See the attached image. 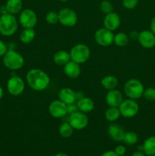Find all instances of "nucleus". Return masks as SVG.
Returning <instances> with one entry per match:
<instances>
[{"instance_id":"obj_1","label":"nucleus","mask_w":155,"mask_h":156,"mask_svg":"<svg viewBox=\"0 0 155 156\" xmlns=\"http://www.w3.org/2000/svg\"><path fill=\"white\" fill-rule=\"evenodd\" d=\"M26 81L29 86L36 91H44L50 82V76L40 69H32L26 75Z\"/></svg>"},{"instance_id":"obj_2","label":"nucleus","mask_w":155,"mask_h":156,"mask_svg":"<svg viewBox=\"0 0 155 156\" xmlns=\"http://www.w3.org/2000/svg\"><path fill=\"white\" fill-rule=\"evenodd\" d=\"M18 27V21L15 15L7 13L0 17V34L10 37L15 34Z\"/></svg>"},{"instance_id":"obj_3","label":"nucleus","mask_w":155,"mask_h":156,"mask_svg":"<svg viewBox=\"0 0 155 156\" xmlns=\"http://www.w3.org/2000/svg\"><path fill=\"white\" fill-rule=\"evenodd\" d=\"M2 58V62L5 66L12 71L18 70L24 66V57L21 53L15 51V50H8Z\"/></svg>"},{"instance_id":"obj_4","label":"nucleus","mask_w":155,"mask_h":156,"mask_svg":"<svg viewBox=\"0 0 155 156\" xmlns=\"http://www.w3.org/2000/svg\"><path fill=\"white\" fill-rule=\"evenodd\" d=\"M71 60L82 64L86 62L91 56V50L84 44H78L71 49L69 52Z\"/></svg>"},{"instance_id":"obj_5","label":"nucleus","mask_w":155,"mask_h":156,"mask_svg":"<svg viewBox=\"0 0 155 156\" xmlns=\"http://www.w3.org/2000/svg\"><path fill=\"white\" fill-rule=\"evenodd\" d=\"M144 88L143 84L136 79H129L124 85V92L128 98L138 99L143 96Z\"/></svg>"},{"instance_id":"obj_6","label":"nucleus","mask_w":155,"mask_h":156,"mask_svg":"<svg viewBox=\"0 0 155 156\" xmlns=\"http://www.w3.org/2000/svg\"><path fill=\"white\" fill-rule=\"evenodd\" d=\"M119 109L121 116L126 118H131L138 114L139 111V105L134 99L128 98L122 101L121 105L119 106Z\"/></svg>"},{"instance_id":"obj_7","label":"nucleus","mask_w":155,"mask_h":156,"mask_svg":"<svg viewBox=\"0 0 155 156\" xmlns=\"http://www.w3.org/2000/svg\"><path fill=\"white\" fill-rule=\"evenodd\" d=\"M59 22L65 27H73L78 22V15L73 9L64 8L58 13Z\"/></svg>"},{"instance_id":"obj_8","label":"nucleus","mask_w":155,"mask_h":156,"mask_svg":"<svg viewBox=\"0 0 155 156\" xmlns=\"http://www.w3.org/2000/svg\"><path fill=\"white\" fill-rule=\"evenodd\" d=\"M25 84L20 76H14L9 79L7 82V90L12 96H19L24 92Z\"/></svg>"},{"instance_id":"obj_9","label":"nucleus","mask_w":155,"mask_h":156,"mask_svg":"<svg viewBox=\"0 0 155 156\" xmlns=\"http://www.w3.org/2000/svg\"><path fill=\"white\" fill-rule=\"evenodd\" d=\"M19 23L24 28H33L37 23L36 14L32 9H24L20 14Z\"/></svg>"},{"instance_id":"obj_10","label":"nucleus","mask_w":155,"mask_h":156,"mask_svg":"<svg viewBox=\"0 0 155 156\" xmlns=\"http://www.w3.org/2000/svg\"><path fill=\"white\" fill-rule=\"evenodd\" d=\"M96 43L101 47H108L113 44L114 34L112 31L103 27L99 28L94 34Z\"/></svg>"},{"instance_id":"obj_11","label":"nucleus","mask_w":155,"mask_h":156,"mask_svg":"<svg viewBox=\"0 0 155 156\" xmlns=\"http://www.w3.org/2000/svg\"><path fill=\"white\" fill-rule=\"evenodd\" d=\"M88 117L84 113L77 111L72 114H70L68 122L71 124L73 129L76 130H81L88 125Z\"/></svg>"},{"instance_id":"obj_12","label":"nucleus","mask_w":155,"mask_h":156,"mask_svg":"<svg viewBox=\"0 0 155 156\" xmlns=\"http://www.w3.org/2000/svg\"><path fill=\"white\" fill-rule=\"evenodd\" d=\"M49 112L55 118H62L67 114V105L60 100H55L49 105Z\"/></svg>"},{"instance_id":"obj_13","label":"nucleus","mask_w":155,"mask_h":156,"mask_svg":"<svg viewBox=\"0 0 155 156\" xmlns=\"http://www.w3.org/2000/svg\"><path fill=\"white\" fill-rule=\"evenodd\" d=\"M138 41L144 48H153L155 46V34L151 30H142L138 34Z\"/></svg>"},{"instance_id":"obj_14","label":"nucleus","mask_w":155,"mask_h":156,"mask_svg":"<svg viewBox=\"0 0 155 156\" xmlns=\"http://www.w3.org/2000/svg\"><path fill=\"white\" fill-rule=\"evenodd\" d=\"M103 24H104L105 28L108 29L111 31L115 30L119 28V27L121 24L120 16L114 12L106 14L104 20H103Z\"/></svg>"},{"instance_id":"obj_15","label":"nucleus","mask_w":155,"mask_h":156,"mask_svg":"<svg viewBox=\"0 0 155 156\" xmlns=\"http://www.w3.org/2000/svg\"><path fill=\"white\" fill-rule=\"evenodd\" d=\"M123 101L122 94L119 90H109L106 95V103L109 107H116L119 108Z\"/></svg>"},{"instance_id":"obj_16","label":"nucleus","mask_w":155,"mask_h":156,"mask_svg":"<svg viewBox=\"0 0 155 156\" xmlns=\"http://www.w3.org/2000/svg\"><path fill=\"white\" fill-rule=\"evenodd\" d=\"M59 100L66 105L74 104L77 101V93L70 88H63L59 92Z\"/></svg>"},{"instance_id":"obj_17","label":"nucleus","mask_w":155,"mask_h":156,"mask_svg":"<svg viewBox=\"0 0 155 156\" xmlns=\"http://www.w3.org/2000/svg\"><path fill=\"white\" fill-rule=\"evenodd\" d=\"M63 71L65 76L70 79H76L80 76L81 69L80 64L70 60L64 66Z\"/></svg>"},{"instance_id":"obj_18","label":"nucleus","mask_w":155,"mask_h":156,"mask_svg":"<svg viewBox=\"0 0 155 156\" xmlns=\"http://www.w3.org/2000/svg\"><path fill=\"white\" fill-rule=\"evenodd\" d=\"M107 133L109 136L113 141L115 142L123 141V138H124L125 133H126L123 128L116 123H112L109 125L107 129Z\"/></svg>"},{"instance_id":"obj_19","label":"nucleus","mask_w":155,"mask_h":156,"mask_svg":"<svg viewBox=\"0 0 155 156\" xmlns=\"http://www.w3.org/2000/svg\"><path fill=\"white\" fill-rule=\"evenodd\" d=\"M77 106L79 111H81L85 114V113L91 112L94 110V102L90 98L83 97L78 100Z\"/></svg>"},{"instance_id":"obj_20","label":"nucleus","mask_w":155,"mask_h":156,"mask_svg":"<svg viewBox=\"0 0 155 156\" xmlns=\"http://www.w3.org/2000/svg\"><path fill=\"white\" fill-rule=\"evenodd\" d=\"M6 9L9 14L15 15L22 11L23 2L22 0H8L6 2Z\"/></svg>"},{"instance_id":"obj_21","label":"nucleus","mask_w":155,"mask_h":156,"mask_svg":"<svg viewBox=\"0 0 155 156\" xmlns=\"http://www.w3.org/2000/svg\"><path fill=\"white\" fill-rule=\"evenodd\" d=\"M144 153L147 156L155 155V136H150L144 140L142 145Z\"/></svg>"},{"instance_id":"obj_22","label":"nucleus","mask_w":155,"mask_h":156,"mask_svg":"<svg viewBox=\"0 0 155 156\" xmlns=\"http://www.w3.org/2000/svg\"><path fill=\"white\" fill-rule=\"evenodd\" d=\"M71 60L69 53L65 50L57 51L53 56V61L58 66H65L67 62Z\"/></svg>"},{"instance_id":"obj_23","label":"nucleus","mask_w":155,"mask_h":156,"mask_svg":"<svg viewBox=\"0 0 155 156\" xmlns=\"http://www.w3.org/2000/svg\"><path fill=\"white\" fill-rule=\"evenodd\" d=\"M101 85L105 89L112 90L115 89L118 85V79L115 76L109 75L103 77L101 80Z\"/></svg>"},{"instance_id":"obj_24","label":"nucleus","mask_w":155,"mask_h":156,"mask_svg":"<svg viewBox=\"0 0 155 156\" xmlns=\"http://www.w3.org/2000/svg\"><path fill=\"white\" fill-rule=\"evenodd\" d=\"M36 37L33 28H24L20 34V40L23 44H30Z\"/></svg>"},{"instance_id":"obj_25","label":"nucleus","mask_w":155,"mask_h":156,"mask_svg":"<svg viewBox=\"0 0 155 156\" xmlns=\"http://www.w3.org/2000/svg\"><path fill=\"white\" fill-rule=\"evenodd\" d=\"M121 116L119 108L116 107H109L105 112V118L107 121L113 123L116 121Z\"/></svg>"},{"instance_id":"obj_26","label":"nucleus","mask_w":155,"mask_h":156,"mask_svg":"<svg viewBox=\"0 0 155 156\" xmlns=\"http://www.w3.org/2000/svg\"><path fill=\"white\" fill-rule=\"evenodd\" d=\"M129 37L124 32H119L116 34L114 35L113 43L116 46L119 47H125L129 44Z\"/></svg>"},{"instance_id":"obj_27","label":"nucleus","mask_w":155,"mask_h":156,"mask_svg":"<svg viewBox=\"0 0 155 156\" xmlns=\"http://www.w3.org/2000/svg\"><path fill=\"white\" fill-rule=\"evenodd\" d=\"M74 132V129L68 122H64L60 125L59 128V133L63 138H68L71 136Z\"/></svg>"},{"instance_id":"obj_28","label":"nucleus","mask_w":155,"mask_h":156,"mask_svg":"<svg viewBox=\"0 0 155 156\" xmlns=\"http://www.w3.org/2000/svg\"><path fill=\"white\" fill-rule=\"evenodd\" d=\"M138 135L135 133L133 131H129V132H126L123 138V142L125 144L128 145V146H132L138 143Z\"/></svg>"},{"instance_id":"obj_29","label":"nucleus","mask_w":155,"mask_h":156,"mask_svg":"<svg viewBox=\"0 0 155 156\" xmlns=\"http://www.w3.org/2000/svg\"><path fill=\"white\" fill-rule=\"evenodd\" d=\"M46 21L49 24H56L59 22V15L54 11H50L46 15Z\"/></svg>"},{"instance_id":"obj_30","label":"nucleus","mask_w":155,"mask_h":156,"mask_svg":"<svg viewBox=\"0 0 155 156\" xmlns=\"http://www.w3.org/2000/svg\"><path fill=\"white\" fill-rule=\"evenodd\" d=\"M100 10L104 14H109L113 12V5L112 3L108 0H103L100 4Z\"/></svg>"},{"instance_id":"obj_31","label":"nucleus","mask_w":155,"mask_h":156,"mask_svg":"<svg viewBox=\"0 0 155 156\" xmlns=\"http://www.w3.org/2000/svg\"><path fill=\"white\" fill-rule=\"evenodd\" d=\"M143 97L147 101H155V88H147L144 89V93H143Z\"/></svg>"},{"instance_id":"obj_32","label":"nucleus","mask_w":155,"mask_h":156,"mask_svg":"<svg viewBox=\"0 0 155 156\" xmlns=\"http://www.w3.org/2000/svg\"><path fill=\"white\" fill-rule=\"evenodd\" d=\"M138 4V0H122V5L127 9H135Z\"/></svg>"},{"instance_id":"obj_33","label":"nucleus","mask_w":155,"mask_h":156,"mask_svg":"<svg viewBox=\"0 0 155 156\" xmlns=\"http://www.w3.org/2000/svg\"><path fill=\"white\" fill-rule=\"evenodd\" d=\"M114 151L118 156H123L126 153V147L123 145H119L115 147Z\"/></svg>"},{"instance_id":"obj_34","label":"nucleus","mask_w":155,"mask_h":156,"mask_svg":"<svg viewBox=\"0 0 155 156\" xmlns=\"http://www.w3.org/2000/svg\"><path fill=\"white\" fill-rule=\"evenodd\" d=\"M8 45L5 44L2 41H0V57H3L8 52Z\"/></svg>"},{"instance_id":"obj_35","label":"nucleus","mask_w":155,"mask_h":156,"mask_svg":"<svg viewBox=\"0 0 155 156\" xmlns=\"http://www.w3.org/2000/svg\"><path fill=\"white\" fill-rule=\"evenodd\" d=\"M77 111H78L77 105H75L74 104H71V105H67V114H72Z\"/></svg>"},{"instance_id":"obj_36","label":"nucleus","mask_w":155,"mask_h":156,"mask_svg":"<svg viewBox=\"0 0 155 156\" xmlns=\"http://www.w3.org/2000/svg\"><path fill=\"white\" fill-rule=\"evenodd\" d=\"M100 156H118L117 154L115 153V151H112V150H109V151H106V152H103Z\"/></svg>"},{"instance_id":"obj_37","label":"nucleus","mask_w":155,"mask_h":156,"mask_svg":"<svg viewBox=\"0 0 155 156\" xmlns=\"http://www.w3.org/2000/svg\"><path fill=\"white\" fill-rule=\"evenodd\" d=\"M150 30L155 34V16L151 19V21H150Z\"/></svg>"},{"instance_id":"obj_38","label":"nucleus","mask_w":155,"mask_h":156,"mask_svg":"<svg viewBox=\"0 0 155 156\" xmlns=\"http://www.w3.org/2000/svg\"><path fill=\"white\" fill-rule=\"evenodd\" d=\"M7 13H9V12H8L7 9H6L5 5H2L1 7H0V14H1V15H5V14Z\"/></svg>"},{"instance_id":"obj_39","label":"nucleus","mask_w":155,"mask_h":156,"mask_svg":"<svg viewBox=\"0 0 155 156\" xmlns=\"http://www.w3.org/2000/svg\"><path fill=\"white\" fill-rule=\"evenodd\" d=\"M132 156H146L145 154L144 153V152H142V151H136V152H134L133 154H132Z\"/></svg>"},{"instance_id":"obj_40","label":"nucleus","mask_w":155,"mask_h":156,"mask_svg":"<svg viewBox=\"0 0 155 156\" xmlns=\"http://www.w3.org/2000/svg\"><path fill=\"white\" fill-rule=\"evenodd\" d=\"M138 34H139V33H138V32L132 31V32H131L130 37L132 38H133V39H138Z\"/></svg>"},{"instance_id":"obj_41","label":"nucleus","mask_w":155,"mask_h":156,"mask_svg":"<svg viewBox=\"0 0 155 156\" xmlns=\"http://www.w3.org/2000/svg\"><path fill=\"white\" fill-rule=\"evenodd\" d=\"M3 95H4V90H3L2 87L0 85V99L2 98Z\"/></svg>"},{"instance_id":"obj_42","label":"nucleus","mask_w":155,"mask_h":156,"mask_svg":"<svg viewBox=\"0 0 155 156\" xmlns=\"http://www.w3.org/2000/svg\"><path fill=\"white\" fill-rule=\"evenodd\" d=\"M54 156H68L67 154L64 153V152H59V153L56 154Z\"/></svg>"},{"instance_id":"obj_43","label":"nucleus","mask_w":155,"mask_h":156,"mask_svg":"<svg viewBox=\"0 0 155 156\" xmlns=\"http://www.w3.org/2000/svg\"><path fill=\"white\" fill-rule=\"evenodd\" d=\"M61 2H67V1H68V0H60Z\"/></svg>"},{"instance_id":"obj_44","label":"nucleus","mask_w":155,"mask_h":156,"mask_svg":"<svg viewBox=\"0 0 155 156\" xmlns=\"http://www.w3.org/2000/svg\"><path fill=\"white\" fill-rule=\"evenodd\" d=\"M0 156H1V153H0Z\"/></svg>"}]
</instances>
